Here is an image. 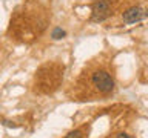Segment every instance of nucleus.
I'll return each mask as SVG.
<instances>
[{
  "instance_id": "obj_1",
  "label": "nucleus",
  "mask_w": 148,
  "mask_h": 138,
  "mask_svg": "<svg viewBox=\"0 0 148 138\" xmlns=\"http://www.w3.org/2000/svg\"><path fill=\"white\" fill-rule=\"evenodd\" d=\"M63 78V66L48 63L36 72V91L40 94H51L59 87Z\"/></svg>"
},
{
  "instance_id": "obj_2",
  "label": "nucleus",
  "mask_w": 148,
  "mask_h": 138,
  "mask_svg": "<svg viewBox=\"0 0 148 138\" xmlns=\"http://www.w3.org/2000/svg\"><path fill=\"white\" fill-rule=\"evenodd\" d=\"M90 81L100 94H110L114 89V80L106 71H94L90 77Z\"/></svg>"
},
{
  "instance_id": "obj_3",
  "label": "nucleus",
  "mask_w": 148,
  "mask_h": 138,
  "mask_svg": "<svg viewBox=\"0 0 148 138\" xmlns=\"http://www.w3.org/2000/svg\"><path fill=\"white\" fill-rule=\"evenodd\" d=\"M111 16L110 0H94L91 6V18L92 22H103Z\"/></svg>"
},
{
  "instance_id": "obj_4",
  "label": "nucleus",
  "mask_w": 148,
  "mask_h": 138,
  "mask_svg": "<svg viewBox=\"0 0 148 138\" xmlns=\"http://www.w3.org/2000/svg\"><path fill=\"white\" fill-rule=\"evenodd\" d=\"M147 14L148 12L143 8L133 6V8L127 9V11L122 14V20H123V23H127V25H133V23H137V22L143 20V18L147 17Z\"/></svg>"
},
{
  "instance_id": "obj_5",
  "label": "nucleus",
  "mask_w": 148,
  "mask_h": 138,
  "mask_svg": "<svg viewBox=\"0 0 148 138\" xmlns=\"http://www.w3.org/2000/svg\"><path fill=\"white\" fill-rule=\"evenodd\" d=\"M65 34H66V32H65L62 28H54V31L51 32V37H53L54 40H59V39H63Z\"/></svg>"
},
{
  "instance_id": "obj_6",
  "label": "nucleus",
  "mask_w": 148,
  "mask_h": 138,
  "mask_svg": "<svg viewBox=\"0 0 148 138\" xmlns=\"http://www.w3.org/2000/svg\"><path fill=\"white\" fill-rule=\"evenodd\" d=\"M65 138H83V131L82 129H76V131H71L68 132Z\"/></svg>"
},
{
  "instance_id": "obj_7",
  "label": "nucleus",
  "mask_w": 148,
  "mask_h": 138,
  "mask_svg": "<svg viewBox=\"0 0 148 138\" xmlns=\"http://www.w3.org/2000/svg\"><path fill=\"white\" fill-rule=\"evenodd\" d=\"M116 138H131V137H130L128 133H125V132H120V133H117V137H116Z\"/></svg>"
},
{
  "instance_id": "obj_8",
  "label": "nucleus",
  "mask_w": 148,
  "mask_h": 138,
  "mask_svg": "<svg viewBox=\"0 0 148 138\" xmlns=\"http://www.w3.org/2000/svg\"><path fill=\"white\" fill-rule=\"evenodd\" d=\"M3 124H5V126H9V127H16V124H14V123H11V121H3Z\"/></svg>"
}]
</instances>
